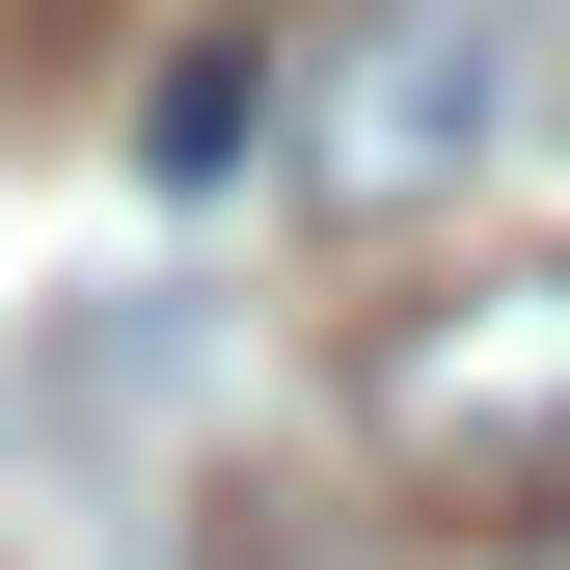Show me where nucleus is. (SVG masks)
Returning a JSON list of instances; mask_svg holds the SVG:
<instances>
[{"mask_svg": "<svg viewBox=\"0 0 570 570\" xmlns=\"http://www.w3.org/2000/svg\"><path fill=\"white\" fill-rule=\"evenodd\" d=\"M245 136H272V55H164V82H136V164L164 190H218Z\"/></svg>", "mask_w": 570, "mask_h": 570, "instance_id": "7ed1b4c3", "label": "nucleus"}, {"mask_svg": "<svg viewBox=\"0 0 570 570\" xmlns=\"http://www.w3.org/2000/svg\"><path fill=\"white\" fill-rule=\"evenodd\" d=\"M353 435H381L407 489H462V517H543V489H570V245L407 299L381 353H353Z\"/></svg>", "mask_w": 570, "mask_h": 570, "instance_id": "f257e3e1", "label": "nucleus"}, {"mask_svg": "<svg viewBox=\"0 0 570 570\" xmlns=\"http://www.w3.org/2000/svg\"><path fill=\"white\" fill-rule=\"evenodd\" d=\"M489 136H517V28H489V0H381V28L326 55V109H299V190L326 218H435Z\"/></svg>", "mask_w": 570, "mask_h": 570, "instance_id": "f03ea898", "label": "nucleus"}]
</instances>
